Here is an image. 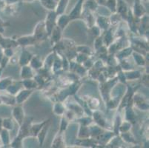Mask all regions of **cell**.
Returning a JSON list of instances; mask_svg holds the SVG:
<instances>
[{
  "mask_svg": "<svg viewBox=\"0 0 149 148\" xmlns=\"http://www.w3.org/2000/svg\"><path fill=\"white\" fill-rule=\"evenodd\" d=\"M83 1L84 0H79L78 2L76 4L74 9L72 10V11L70 12V15L68 16L70 19H76L80 16L81 12H82V4H83Z\"/></svg>",
  "mask_w": 149,
  "mask_h": 148,
  "instance_id": "6da1fadb",
  "label": "cell"
},
{
  "mask_svg": "<svg viewBox=\"0 0 149 148\" xmlns=\"http://www.w3.org/2000/svg\"><path fill=\"white\" fill-rule=\"evenodd\" d=\"M56 15H57L56 13H55L54 12H51L48 15V18H47V30H48V33H51V31L53 29V25H54V21H55V19H56Z\"/></svg>",
  "mask_w": 149,
  "mask_h": 148,
  "instance_id": "7a4b0ae2",
  "label": "cell"
},
{
  "mask_svg": "<svg viewBox=\"0 0 149 148\" xmlns=\"http://www.w3.org/2000/svg\"><path fill=\"white\" fill-rule=\"evenodd\" d=\"M40 1L45 8H48L50 10H54L56 8L59 0H40Z\"/></svg>",
  "mask_w": 149,
  "mask_h": 148,
  "instance_id": "3957f363",
  "label": "cell"
},
{
  "mask_svg": "<svg viewBox=\"0 0 149 148\" xmlns=\"http://www.w3.org/2000/svg\"><path fill=\"white\" fill-rule=\"evenodd\" d=\"M69 0H59L56 6V14H62L65 10L66 7L68 4Z\"/></svg>",
  "mask_w": 149,
  "mask_h": 148,
  "instance_id": "277c9868",
  "label": "cell"
},
{
  "mask_svg": "<svg viewBox=\"0 0 149 148\" xmlns=\"http://www.w3.org/2000/svg\"><path fill=\"white\" fill-rule=\"evenodd\" d=\"M69 19H70V18H69V16H64V15H62V16H60V18H59V19L58 20V24H59V25L61 27V28H63L65 26L66 24H67V23L68 22Z\"/></svg>",
  "mask_w": 149,
  "mask_h": 148,
  "instance_id": "5b68a950",
  "label": "cell"
}]
</instances>
